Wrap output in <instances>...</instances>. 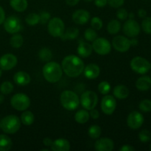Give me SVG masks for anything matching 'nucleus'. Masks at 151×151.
Masks as SVG:
<instances>
[{"label": "nucleus", "instance_id": "nucleus-1", "mask_svg": "<svg viewBox=\"0 0 151 151\" xmlns=\"http://www.w3.org/2000/svg\"><path fill=\"white\" fill-rule=\"evenodd\" d=\"M63 72L70 78H77L83 73L84 63L82 59L75 55H69L63 59L61 63Z\"/></svg>", "mask_w": 151, "mask_h": 151}, {"label": "nucleus", "instance_id": "nucleus-2", "mask_svg": "<svg viewBox=\"0 0 151 151\" xmlns=\"http://www.w3.org/2000/svg\"><path fill=\"white\" fill-rule=\"evenodd\" d=\"M42 74L44 79L50 83L58 82L63 75L61 66L55 61L47 62L42 69Z\"/></svg>", "mask_w": 151, "mask_h": 151}, {"label": "nucleus", "instance_id": "nucleus-3", "mask_svg": "<svg viewBox=\"0 0 151 151\" xmlns=\"http://www.w3.org/2000/svg\"><path fill=\"white\" fill-rule=\"evenodd\" d=\"M21 124L20 119L16 115H7L0 120V129L5 134H14L20 129Z\"/></svg>", "mask_w": 151, "mask_h": 151}, {"label": "nucleus", "instance_id": "nucleus-4", "mask_svg": "<svg viewBox=\"0 0 151 151\" xmlns=\"http://www.w3.org/2000/svg\"><path fill=\"white\" fill-rule=\"evenodd\" d=\"M60 101L61 106L66 110L72 111L78 108L80 105V97L78 94L70 90H65L60 94Z\"/></svg>", "mask_w": 151, "mask_h": 151}, {"label": "nucleus", "instance_id": "nucleus-5", "mask_svg": "<svg viewBox=\"0 0 151 151\" xmlns=\"http://www.w3.org/2000/svg\"><path fill=\"white\" fill-rule=\"evenodd\" d=\"M30 99L27 94L23 93H17L10 99V105L12 107L19 111H24L30 106Z\"/></svg>", "mask_w": 151, "mask_h": 151}, {"label": "nucleus", "instance_id": "nucleus-6", "mask_svg": "<svg viewBox=\"0 0 151 151\" xmlns=\"http://www.w3.org/2000/svg\"><path fill=\"white\" fill-rule=\"evenodd\" d=\"M130 66L134 72L139 75H145L151 69V63L140 56L134 57L131 60Z\"/></svg>", "mask_w": 151, "mask_h": 151}, {"label": "nucleus", "instance_id": "nucleus-7", "mask_svg": "<svg viewBox=\"0 0 151 151\" xmlns=\"http://www.w3.org/2000/svg\"><path fill=\"white\" fill-rule=\"evenodd\" d=\"M98 103V97L97 94L93 91H85L81 94L80 98V104L83 106L84 109L90 111L94 109Z\"/></svg>", "mask_w": 151, "mask_h": 151}, {"label": "nucleus", "instance_id": "nucleus-8", "mask_svg": "<svg viewBox=\"0 0 151 151\" xmlns=\"http://www.w3.org/2000/svg\"><path fill=\"white\" fill-rule=\"evenodd\" d=\"M47 29L50 35L55 38H60L65 31L64 22L60 18L55 17L50 19L47 25Z\"/></svg>", "mask_w": 151, "mask_h": 151}, {"label": "nucleus", "instance_id": "nucleus-9", "mask_svg": "<svg viewBox=\"0 0 151 151\" xmlns=\"http://www.w3.org/2000/svg\"><path fill=\"white\" fill-rule=\"evenodd\" d=\"M93 50L97 54L100 55H106L109 54L111 51V44L109 40L105 38H98L97 37L92 44Z\"/></svg>", "mask_w": 151, "mask_h": 151}, {"label": "nucleus", "instance_id": "nucleus-10", "mask_svg": "<svg viewBox=\"0 0 151 151\" xmlns=\"http://www.w3.org/2000/svg\"><path fill=\"white\" fill-rule=\"evenodd\" d=\"M4 28L8 33L16 34L20 32L22 29V24L20 19L16 16H10L5 19L4 22Z\"/></svg>", "mask_w": 151, "mask_h": 151}, {"label": "nucleus", "instance_id": "nucleus-11", "mask_svg": "<svg viewBox=\"0 0 151 151\" xmlns=\"http://www.w3.org/2000/svg\"><path fill=\"white\" fill-rule=\"evenodd\" d=\"M101 110L105 114L111 115L116 108V100L114 96L106 94L103 97L100 104Z\"/></svg>", "mask_w": 151, "mask_h": 151}, {"label": "nucleus", "instance_id": "nucleus-12", "mask_svg": "<svg viewBox=\"0 0 151 151\" xmlns=\"http://www.w3.org/2000/svg\"><path fill=\"white\" fill-rule=\"evenodd\" d=\"M122 29L125 35L130 38H134L140 33L141 27L137 21L134 19H128L124 23Z\"/></svg>", "mask_w": 151, "mask_h": 151}, {"label": "nucleus", "instance_id": "nucleus-13", "mask_svg": "<svg viewBox=\"0 0 151 151\" xmlns=\"http://www.w3.org/2000/svg\"><path fill=\"white\" fill-rule=\"evenodd\" d=\"M112 46L119 52H126L131 48L130 39L123 35H116L112 40Z\"/></svg>", "mask_w": 151, "mask_h": 151}, {"label": "nucleus", "instance_id": "nucleus-14", "mask_svg": "<svg viewBox=\"0 0 151 151\" xmlns=\"http://www.w3.org/2000/svg\"><path fill=\"white\" fill-rule=\"evenodd\" d=\"M144 116L140 112L134 111L128 114L127 118V124L131 129L137 130L141 128L144 123Z\"/></svg>", "mask_w": 151, "mask_h": 151}, {"label": "nucleus", "instance_id": "nucleus-15", "mask_svg": "<svg viewBox=\"0 0 151 151\" xmlns=\"http://www.w3.org/2000/svg\"><path fill=\"white\" fill-rule=\"evenodd\" d=\"M17 57L11 53L4 54L0 58V68L1 69V70H11L17 65Z\"/></svg>", "mask_w": 151, "mask_h": 151}, {"label": "nucleus", "instance_id": "nucleus-16", "mask_svg": "<svg viewBox=\"0 0 151 151\" xmlns=\"http://www.w3.org/2000/svg\"><path fill=\"white\" fill-rule=\"evenodd\" d=\"M114 148V143L110 138L103 137L96 141L94 149L97 151H111Z\"/></svg>", "mask_w": 151, "mask_h": 151}, {"label": "nucleus", "instance_id": "nucleus-17", "mask_svg": "<svg viewBox=\"0 0 151 151\" xmlns=\"http://www.w3.org/2000/svg\"><path fill=\"white\" fill-rule=\"evenodd\" d=\"M90 19V13L83 9L75 10L72 14V20L75 24L83 25L86 24Z\"/></svg>", "mask_w": 151, "mask_h": 151}, {"label": "nucleus", "instance_id": "nucleus-18", "mask_svg": "<svg viewBox=\"0 0 151 151\" xmlns=\"http://www.w3.org/2000/svg\"><path fill=\"white\" fill-rule=\"evenodd\" d=\"M84 76L89 80H94L98 78L100 74V69L95 63H89L84 67Z\"/></svg>", "mask_w": 151, "mask_h": 151}, {"label": "nucleus", "instance_id": "nucleus-19", "mask_svg": "<svg viewBox=\"0 0 151 151\" xmlns=\"http://www.w3.org/2000/svg\"><path fill=\"white\" fill-rule=\"evenodd\" d=\"M71 145L67 139L63 138H59L53 141L50 146V149L53 151H68L70 150Z\"/></svg>", "mask_w": 151, "mask_h": 151}, {"label": "nucleus", "instance_id": "nucleus-20", "mask_svg": "<svg viewBox=\"0 0 151 151\" xmlns=\"http://www.w3.org/2000/svg\"><path fill=\"white\" fill-rule=\"evenodd\" d=\"M13 81L15 83L20 86H25L28 85L31 81V78L29 75L23 71H19L16 72L13 76Z\"/></svg>", "mask_w": 151, "mask_h": 151}, {"label": "nucleus", "instance_id": "nucleus-21", "mask_svg": "<svg viewBox=\"0 0 151 151\" xmlns=\"http://www.w3.org/2000/svg\"><path fill=\"white\" fill-rule=\"evenodd\" d=\"M136 88L141 91H148L151 88V78L147 75H143L136 81Z\"/></svg>", "mask_w": 151, "mask_h": 151}, {"label": "nucleus", "instance_id": "nucleus-22", "mask_svg": "<svg viewBox=\"0 0 151 151\" xmlns=\"http://www.w3.org/2000/svg\"><path fill=\"white\" fill-rule=\"evenodd\" d=\"M77 51H78V55L80 57L83 58H86L89 57L91 53H92V46L88 44V43L82 41L78 45Z\"/></svg>", "mask_w": 151, "mask_h": 151}, {"label": "nucleus", "instance_id": "nucleus-23", "mask_svg": "<svg viewBox=\"0 0 151 151\" xmlns=\"http://www.w3.org/2000/svg\"><path fill=\"white\" fill-rule=\"evenodd\" d=\"M129 89L128 87L122 84H119L114 87L113 91L114 97L118 100H125L129 96Z\"/></svg>", "mask_w": 151, "mask_h": 151}, {"label": "nucleus", "instance_id": "nucleus-24", "mask_svg": "<svg viewBox=\"0 0 151 151\" xmlns=\"http://www.w3.org/2000/svg\"><path fill=\"white\" fill-rule=\"evenodd\" d=\"M10 5L16 12L22 13L27 8V0H10Z\"/></svg>", "mask_w": 151, "mask_h": 151}, {"label": "nucleus", "instance_id": "nucleus-25", "mask_svg": "<svg viewBox=\"0 0 151 151\" xmlns=\"http://www.w3.org/2000/svg\"><path fill=\"white\" fill-rule=\"evenodd\" d=\"M90 118L89 112L86 109L78 110L75 114V119L78 124H85L88 121Z\"/></svg>", "mask_w": 151, "mask_h": 151}, {"label": "nucleus", "instance_id": "nucleus-26", "mask_svg": "<svg viewBox=\"0 0 151 151\" xmlns=\"http://www.w3.org/2000/svg\"><path fill=\"white\" fill-rule=\"evenodd\" d=\"M79 35V29L76 27H69L64 31L63 35L60 36L61 39L63 41H66V40H75Z\"/></svg>", "mask_w": 151, "mask_h": 151}, {"label": "nucleus", "instance_id": "nucleus-27", "mask_svg": "<svg viewBox=\"0 0 151 151\" xmlns=\"http://www.w3.org/2000/svg\"><path fill=\"white\" fill-rule=\"evenodd\" d=\"M13 142L7 135L0 134V151H7L12 148Z\"/></svg>", "mask_w": 151, "mask_h": 151}, {"label": "nucleus", "instance_id": "nucleus-28", "mask_svg": "<svg viewBox=\"0 0 151 151\" xmlns=\"http://www.w3.org/2000/svg\"><path fill=\"white\" fill-rule=\"evenodd\" d=\"M20 120L23 125L29 126V125H32L35 121V116L32 112L25 110L21 115Z\"/></svg>", "mask_w": 151, "mask_h": 151}, {"label": "nucleus", "instance_id": "nucleus-29", "mask_svg": "<svg viewBox=\"0 0 151 151\" xmlns=\"http://www.w3.org/2000/svg\"><path fill=\"white\" fill-rule=\"evenodd\" d=\"M121 27H122V24H121L120 22L116 19H113L108 24V32L111 35H116L120 31Z\"/></svg>", "mask_w": 151, "mask_h": 151}, {"label": "nucleus", "instance_id": "nucleus-30", "mask_svg": "<svg viewBox=\"0 0 151 151\" xmlns=\"http://www.w3.org/2000/svg\"><path fill=\"white\" fill-rule=\"evenodd\" d=\"M38 58L43 62H49L52 58V52L51 50L47 47H44L38 52Z\"/></svg>", "mask_w": 151, "mask_h": 151}, {"label": "nucleus", "instance_id": "nucleus-31", "mask_svg": "<svg viewBox=\"0 0 151 151\" xmlns=\"http://www.w3.org/2000/svg\"><path fill=\"white\" fill-rule=\"evenodd\" d=\"M24 44V38L20 34H13L10 39V44L12 47L15 49L20 48Z\"/></svg>", "mask_w": 151, "mask_h": 151}, {"label": "nucleus", "instance_id": "nucleus-32", "mask_svg": "<svg viewBox=\"0 0 151 151\" xmlns=\"http://www.w3.org/2000/svg\"><path fill=\"white\" fill-rule=\"evenodd\" d=\"M101 133V128L97 125H91L88 129V136L90 137V138L93 139H97L100 138Z\"/></svg>", "mask_w": 151, "mask_h": 151}, {"label": "nucleus", "instance_id": "nucleus-33", "mask_svg": "<svg viewBox=\"0 0 151 151\" xmlns=\"http://www.w3.org/2000/svg\"><path fill=\"white\" fill-rule=\"evenodd\" d=\"M25 22L29 26H35L40 23L39 14L35 13H31L27 16L25 18Z\"/></svg>", "mask_w": 151, "mask_h": 151}, {"label": "nucleus", "instance_id": "nucleus-34", "mask_svg": "<svg viewBox=\"0 0 151 151\" xmlns=\"http://www.w3.org/2000/svg\"><path fill=\"white\" fill-rule=\"evenodd\" d=\"M13 83L10 81H4L0 86V92L3 94H9L13 91Z\"/></svg>", "mask_w": 151, "mask_h": 151}, {"label": "nucleus", "instance_id": "nucleus-35", "mask_svg": "<svg viewBox=\"0 0 151 151\" xmlns=\"http://www.w3.org/2000/svg\"><path fill=\"white\" fill-rule=\"evenodd\" d=\"M84 38L86 41L93 42L97 38V33L93 28H88L84 32Z\"/></svg>", "mask_w": 151, "mask_h": 151}, {"label": "nucleus", "instance_id": "nucleus-36", "mask_svg": "<svg viewBox=\"0 0 151 151\" xmlns=\"http://www.w3.org/2000/svg\"><path fill=\"white\" fill-rule=\"evenodd\" d=\"M97 88H98V91H100V94H103V95H106V94L110 92L111 86V84L108 81H102L99 83Z\"/></svg>", "mask_w": 151, "mask_h": 151}, {"label": "nucleus", "instance_id": "nucleus-37", "mask_svg": "<svg viewBox=\"0 0 151 151\" xmlns=\"http://www.w3.org/2000/svg\"><path fill=\"white\" fill-rule=\"evenodd\" d=\"M139 109L144 113H148L151 111V100L148 99L142 100L139 104Z\"/></svg>", "mask_w": 151, "mask_h": 151}, {"label": "nucleus", "instance_id": "nucleus-38", "mask_svg": "<svg viewBox=\"0 0 151 151\" xmlns=\"http://www.w3.org/2000/svg\"><path fill=\"white\" fill-rule=\"evenodd\" d=\"M141 27L146 34L151 35V17L144 18L142 22Z\"/></svg>", "mask_w": 151, "mask_h": 151}, {"label": "nucleus", "instance_id": "nucleus-39", "mask_svg": "<svg viewBox=\"0 0 151 151\" xmlns=\"http://www.w3.org/2000/svg\"><path fill=\"white\" fill-rule=\"evenodd\" d=\"M139 139L143 143H147L151 139V134L147 130H142L139 134Z\"/></svg>", "mask_w": 151, "mask_h": 151}, {"label": "nucleus", "instance_id": "nucleus-40", "mask_svg": "<svg viewBox=\"0 0 151 151\" xmlns=\"http://www.w3.org/2000/svg\"><path fill=\"white\" fill-rule=\"evenodd\" d=\"M91 26L95 30H100V29H102L103 26V21H102L101 19L97 17V16L93 17L91 20Z\"/></svg>", "mask_w": 151, "mask_h": 151}, {"label": "nucleus", "instance_id": "nucleus-41", "mask_svg": "<svg viewBox=\"0 0 151 151\" xmlns=\"http://www.w3.org/2000/svg\"><path fill=\"white\" fill-rule=\"evenodd\" d=\"M116 16L119 20H126L128 18V13L125 8H119L116 13Z\"/></svg>", "mask_w": 151, "mask_h": 151}, {"label": "nucleus", "instance_id": "nucleus-42", "mask_svg": "<svg viewBox=\"0 0 151 151\" xmlns=\"http://www.w3.org/2000/svg\"><path fill=\"white\" fill-rule=\"evenodd\" d=\"M39 17H40V23L44 24L48 23L49 21L50 20L51 16H50V13H48V12L42 11L41 12V13L39 14Z\"/></svg>", "mask_w": 151, "mask_h": 151}, {"label": "nucleus", "instance_id": "nucleus-43", "mask_svg": "<svg viewBox=\"0 0 151 151\" xmlns=\"http://www.w3.org/2000/svg\"><path fill=\"white\" fill-rule=\"evenodd\" d=\"M108 4L113 8H119L125 3V0H107Z\"/></svg>", "mask_w": 151, "mask_h": 151}, {"label": "nucleus", "instance_id": "nucleus-44", "mask_svg": "<svg viewBox=\"0 0 151 151\" xmlns=\"http://www.w3.org/2000/svg\"><path fill=\"white\" fill-rule=\"evenodd\" d=\"M89 115L93 119H97L100 117V113H99V111L97 109H95V108L91 109V110H90Z\"/></svg>", "mask_w": 151, "mask_h": 151}, {"label": "nucleus", "instance_id": "nucleus-45", "mask_svg": "<svg viewBox=\"0 0 151 151\" xmlns=\"http://www.w3.org/2000/svg\"><path fill=\"white\" fill-rule=\"evenodd\" d=\"M94 4L97 7H104L108 4L107 0H94Z\"/></svg>", "mask_w": 151, "mask_h": 151}, {"label": "nucleus", "instance_id": "nucleus-46", "mask_svg": "<svg viewBox=\"0 0 151 151\" xmlns=\"http://www.w3.org/2000/svg\"><path fill=\"white\" fill-rule=\"evenodd\" d=\"M135 148L130 145H124L120 147L119 151H134Z\"/></svg>", "mask_w": 151, "mask_h": 151}, {"label": "nucleus", "instance_id": "nucleus-47", "mask_svg": "<svg viewBox=\"0 0 151 151\" xmlns=\"http://www.w3.org/2000/svg\"><path fill=\"white\" fill-rule=\"evenodd\" d=\"M5 12H4V9L2 8V7L0 6V25L1 24L4 23V20H5Z\"/></svg>", "mask_w": 151, "mask_h": 151}, {"label": "nucleus", "instance_id": "nucleus-48", "mask_svg": "<svg viewBox=\"0 0 151 151\" xmlns=\"http://www.w3.org/2000/svg\"><path fill=\"white\" fill-rule=\"evenodd\" d=\"M52 139L51 138H50V137H46L43 140V144H44V145L45 147H50L52 145Z\"/></svg>", "mask_w": 151, "mask_h": 151}, {"label": "nucleus", "instance_id": "nucleus-49", "mask_svg": "<svg viewBox=\"0 0 151 151\" xmlns=\"http://www.w3.org/2000/svg\"><path fill=\"white\" fill-rule=\"evenodd\" d=\"M138 16L139 18L144 19V18H145L146 16H147V11L143 8L139 9V10H138Z\"/></svg>", "mask_w": 151, "mask_h": 151}, {"label": "nucleus", "instance_id": "nucleus-50", "mask_svg": "<svg viewBox=\"0 0 151 151\" xmlns=\"http://www.w3.org/2000/svg\"><path fill=\"white\" fill-rule=\"evenodd\" d=\"M66 1V3L69 6H75L79 3L80 0H65Z\"/></svg>", "mask_w": 151, "mask_h": 151}, {"label": "nucleus", "instance_id": "nucleus-51", "mask_svg": "<svg viewBox=\"0 0 151 151\" xmlns=\"http://www.w3.org/2000/svg\"><path fill=\"white\" fill-rule=\"evenodd\" d=\"M130 42H131V47H136V46L138 45L139 41L137 38L134 37V38H132V39L130 40Z\"/></svg>", "mask_w": 151, "mask_h": 151}, {"label": "nucleus", "instance_id": "nucleus-52", "mask_svg": "<svg viewBox=\"0 0 151 151\" xmlns=\"http://www.w3.org/2000/svg\"><path fill=\"white\" fill-rule=\"evenodd\" d=\"M134 17H135V15H134V13H128V18H129V19H134Z\"/></svg>", "mask_w": 151, "mask_h": 151}, {"label": "nucleus", "instance_id": "nucleus-53", "mask_svg": "<svg viewBox=\"0 0 151 151\" xmlns=\"http://www.w3.org/2000/svg\"><path fill=\"white\" fill-rule=\"evenodd\" d=\"M4 95H3V94H0V105L2 104L3 102H4Z\"/></svg>", "mask_w": 151, "mask_h": 151}, {"label": "nucleus", "instance_id": "nucleus-54", "mask_svg": "<svg viewBox=\"0 0 151 151\" xmlns=\"http://www.w3.org/2000/svg\"><path fill=\"white\" fill-rule=\"evenodd\" d=\"M84 1H86V2H91V1H92L93 0H83Z\"/></svg>", "mask_w": 151, "mask_h": 151}, {"label": "nucleus", "instance_id": "nucleus-55", "mask_svg": "<svg viewBox=\"0 0 151 151\" xmlns=\"http://www.w3.org/2000/svg\"><path fill=\"white\" fill-rule=\"evenodd\" d=\"M41 150H42V151H49V150H50V149H47V148L41 149Z\"/></svg>", "mask_w": 151, "mask_h": 151}, {"label": "nucleus", "instance_id": "nucleus-56", "mask_svg": "<svg viewBox=\"0 0 151 151\" xmlns=\"http://www.w3.org/2000/svg\"><path fill=\"white\" fill-rule=\"evenodd\" d=\"M1 75H2V70H1V69L0 68V78H1Z\"/></svg>", "mask_w": 151, "mask_h": 151}, {"label": "nucleus", "instance_id": "nucleus-57", "mask_svg": "<svg viewBox=\"0 0 151 151\" xmlns=\"http://www.w3.org/2000/svg\"><path fill=\"white\" fill-rule=\"evenodd\" d=\"M150 150H151V145H150Z\"/></svg>", "mask_w": 151, "mask_h": 151}]
</instances>
